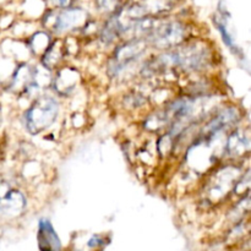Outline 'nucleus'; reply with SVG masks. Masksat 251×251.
I'll use <instances>...</instances> for the list:
<instances>
[{"mask_svg":"<svg viewBox=\"0 0 251 251\" xmlns=\"http://www.w3.org/2000/svg\"><path fill=\"white\" fill-rule=\"evenodd\" d=\"M60 104L51 95H39L24 114V124L29 135H39L55 124Z\"/></svg>","mask_w":251,"mask_h":251,"instance_id":"1","label":"nucleus"},{"mask_svg":"<svg viewBox=\"0 0 251 251\" xmlns=\"http://www.w3.org/2000/svg\"><path fill=\"white\" fill-rule=\"evenodd\" d=\"M188 27L185 24L176 20H162L157 17L151 32L146 36L149 48L157 50H168L189 41Z\"/></svg>","mask_w":251,"mask_h":251,"instance_id":"2","label":"nucleus"},{"mask_svg":"<svg viewBox=\"0 0 251 251\" xmlns=\"http://www.w3.org/2000/svg\"><path fill=\"white\" fill-rule=\"evenodd\" d=\"M147 46L145 39H126L122 44L115 47L113 55L108 64V74L110 77L118 78L123 74L136 66L146 53Z\"/></svg>","mask_w":251,"mask_h":251,"instance_id":"3","label":"nucleus"},{"mask_svg":"<svg viewBox=\"0 0 251 251\" xmlns=\"http://www.w3.org/2000/svg\"><path fill=\"white\" fill-rule=\"evenodd\" d=\"M242 174L243 169L234 163L221 167L203 188L202 199L210 205L220 202L234 190L235 183Z\"/></svg>","mask_w":251,"mask_h":251,"instance_id":"4","label":"nucleus"},{"mask_svg":"<svg viewBox=\"0 0 251 251\" xmlns=\"http://www.w3.org/2000/svg\"><path fill=\"white\" fill-rule=\"evenodd\" d=\"M87 22V14L85 10L78 7H66L60 11H48L43 17L44 26L56 34L83 28Z\"/></svg>","mask_w":251,"mask_h":251,"instance_id":"5","label":"nucleus"},{"mask_svg":"<svg viewBox=\"0 0 251 251\" xmlns=\"http://www.w3.org/2000/svg\"><path fill=\"white\" fill-rule=\"evenodd\" d=\"M251 139L249 127H233L230 134L228 135L225 142V154L229 159L240 161L244 157H248L250 153Z\"/></svg>","mask_w":251,"mask_h":251,"instance_id":"6","label":"nucleus"},{"mask_svg":"<svg viewBox=\"0 0 251 251\" xmlns=\"http://www.w3.org/2000/svg\"><path fill=\"white\" fill-rule=\"evenodd\" d=\"M26 196L17 189L11 188L0 198V213L7 217H17L26 208Z\"/></svg>","mask_w":251,"mask_h":251,"instance_id":"7","label":"nucleus"},{"mask_svg":"<svg viewBox=\"0 0 251 251\" xmlns=\"http://www.w3.org/2000/svg\"><path fill=\"white\" fill-rule=\"evenodd\" d=\"M37 242L41 251H61V243L53 226L46 218H42L38 223Z\"/></svg>","mask_w":251,"mask_h":251,"instance_id":"8","label":"nucleus"},{"mask_svg":"<svg viewBox=\"0 0 251 251\" xmlns=\"http://www.w3.org/2000/svg\"><path fill=\"white\" fill-rule=\"evenodd\" d=\"M78 80H80V75H78L77 70L70 68V66H66L58 71L51 83H53L54 91L59 96H68L69 93L75 90Z\"/></svg>","mask_w":251,"mask_h":251,"instance_id":"9","label":"nucleus"},{"mask_svg":"<svg viewBox=\"0 0 251 251\" xmlns=\"http://www.w3.org/2000/svg\"><path fill=\"white\" fill-rule=\"evenodd\" d=\"M65 44L61 39H56L53 43L49 44L48 48L46 49L43 54H42V65L44 68L53 70V69L58 68L60 61L63 60L64 55H65Z\"/></svg>","mask_w":251,"mask_h":251,"instance_id":"10","label":"nucleus"},{"mask_svg":"<svg viewBox=\"0 0 251 251\" xmlns=\"http://www.w3.org/2000/svg\"><path fill=\"white\" fill-rule=\"evenodd\" d=\"M33 71L34 66L29 65V64H21V65L17 66L14 76H12V88L15 91L24 93L29 86V83L33 81Z\"/></svg>","mask_w":251,"mask_h":251,"instance_id":"11","label":"nucleus"},{"mask_svg":"<svg viewBox=\"0 0 251 251\" xmlns=\"http://www.w3.org/2000/svg\"><path fill=\"white\" fill-rule=\"evenodd\" d=\"M49 44H50V42H49L48 34H46L44 32H38L31 39V49L36 54H43L49 47Z\"/></svg>","mask_w":251,"mask_h":251,"instance_id":"12","label":"nucleus"},{"mask_svg":"<svg viewBox=\"0 0 251 251\" xmlns=\"http://www.w3.org/2000/svg\"><path fill=\"white\" fill-rule=\"evenodd\" d=\"M98 11L103 14H115L120 10L119 0H95Z\"/></svg>","mask_w":251,"mask_h":251,"instance_id":"13","label":"nucleus"},{"mask_svg":"<svg viewBox=\"0 0 251 251\" xmlns=\"http://www.w3.org/2000/svg\"><path fill=\"white\" fill-rule=\"evenodd\" d=\"M48 1L58 9H66L73 5V0H48Z\"/></svg>","mask_w":251,"mask_h":251,"instance_id":"14","label":"nucleus"},{"mask_svg":"<svg viewBox=\"0 0 251 251\" xmlns=\"http://www.w3.org/2000/svg\"><path fill=\"white\" fill-rule=\"evenodd\" d=\"M103 243V240L100 239V237H93L92 239L90 240V242H88V247H91V248H97L98 245H100Z\"/></svg>","mask_w":251,"mask_h":251,"instance_id":"15","label":"nucleus"},{"mask_svg":"<svg viewBox=\"0 0 251 251\" xmlns=\"http://www.w3.org/2000/svg\"><path fill=\"white\" fill-rule=\"evenodd\" d=\"M0 123H1V112H0Z\"/></svg>","mask_w":251,"mask_h":251,"instance_id":"16","label":"nucleus"}]
</instances>
